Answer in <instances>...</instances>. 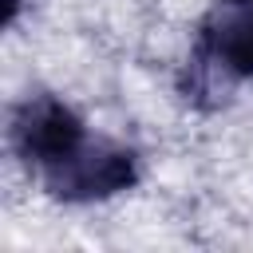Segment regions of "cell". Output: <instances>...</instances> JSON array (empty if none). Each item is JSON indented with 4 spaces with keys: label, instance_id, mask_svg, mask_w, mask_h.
Listing matches in <instances>:
<instances>
[{
    "label": "cell",
    "instance_id": "1",
    "mask_svg": "<svg viewBox=\"0 0 253 253\" xmlns=\"http://www.w3.org/2000/svg\"><path fill=\"white\" fill-rule=\"evenodd\" d=\"M134 154L115 142H79L67 158L43 166V182L63 202H95L134 186Z\"/></svg>",
    "mask_w": 253,
    "mask_h": 253
},
{
    "label": "cell",
    "instance_id": "2",
    "mask_svg": "<svg viewBox=\"0 0 253 253\" xmlns=\"http://www.w3.org/2000/svg\"><path fill=\"white\" fill-rule=\"evenodd\" d=\"M83 138L87 134H83L79 115L71 107H63L59 99H51V95L28 99L12 119V142H16L20 158L36 162L40 170L59 162V158H67Z\"/></svg>",
    "mask_w": 253,
    "mask_h": 253
},
{
    "label": "cell",
    "instance_id": "3",
    "mask_svg": "<svg viewBox=\"0 0 253 253\" xmlns=\"http://www.w3.org/2000/svg\"><path fill=\"white\" fill-rule=\"evenodd\" d=\"M198 55L233 79L253 75V0H213L198 24Z\"/></svg>",
    "mask_w": 253,
    "mask_h": 253
}]
</instances>
